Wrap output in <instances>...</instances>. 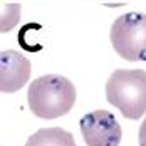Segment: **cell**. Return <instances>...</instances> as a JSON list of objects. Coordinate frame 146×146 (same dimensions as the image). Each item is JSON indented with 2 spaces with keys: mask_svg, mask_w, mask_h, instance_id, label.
Returning a JSON list of instances; mask_svg holds the SVG:
<instances>
[{
  "mask_svg": "<svg viewBox=\"0 0 146 146\" xmlns=\"http://www.w3.org/2000/svg\"><path fill=\"white\" fill-rule=\"evenodd\" d=\"M27 102L37 117L57 119L72 109L76 102V88L64 76L47 74L30 82Z\"/></svg>",
  "mask_w": 146,
  "mask_h": 146,
  "instance_id": "obj_1",
  "label": "cell"
},
{
  "mask_svg": "<svg viewBox=\"0 0 146 146\" xmlns=\"http://www.w3.org/2000/svg\"><path fill=\"white\" fill-rule=\"evenodd\" d=\"M106 99L124 117L139 119L146 113V71H114L106 82Z\"/></svg>",
  "mask_w": 146,
  "mask_h": 146,
  "instance_id": "obj_2",
  "label": "cell"
},
{
  "mask_svg": "<svg viewBox=\"0 0 146 146\" xmlns=\"http://www.w3.org/2000/svg\"><path fill=\"white\" fill-rule=\"evenodd\" d=\"M111 44L119 57L129 62L146 60V14H123L111 25Z\"/></svg>",
  "mask_w": 146,
  "mask_h": 146,
  "instance_id": "obj_3",
  "label": "cell"
},
{
  "mask_svg": "<svg viewBox=\"0 0 146 146\" xmlns=\"http://www.w3.org/2000/svg\"><path fill=\"white\" fill-rule=\"evenodd\" d=\"M81 133L88 146H119L123 129L113 113L96 109L81 119Z\"/></svg>",
  "mask_w": 146,
  "mask_h": 146,
  "instance_id": "obj_4",
  "label": "cell"
},
{
  "mask_svg": "<svg viewBox=\"0 0 146 146\" xmlns=\"http://www.w3.org/2000/svg\"><path fill=\"white\" fill-rule=\"evenodd\" d=\"M30 60L17 50H2L0 54V89L2 92H17L30 79Z\"/></svg>",
  "mask_w": 146,
  "mask_h": 146,
  "instance_id": "obj_5",
  "label": "cell"
},
{
  "mask_svg": "<svg viewBox=\"0 0 146 146\" xmlns=\"http://www.w3.org/2000/svg\"><path fill=\"white\" fill-rule=\"evenodd\" d=\"M25 146H77L72 134L62 128H42L27 139Z\"/></svg>",
  "mask_w": 146,
  "mask_h": 146,
  "instance_id": "obj_6",
  "label": "cell"
},
{
  "mask_svg": "<svg viewBox=\"0 0 146 146\" xmlns=\"http://www.w3.org/2000/svg\"><path fill=\"white\" fill-rule=\"evenodd\" d=\"M138 141H139V146H146V117H145V121L141 123L139 134H138Z\"/></svg>",
  "mask_w": 146,
  "mask_h": 146,
  "instance_id": "obj_7",
  "label": "cell"
}]
</instances>
